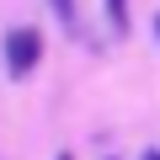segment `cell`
<instances>
[{
    "label": "cell",
    "instance_id": "6da1fadb",
    "mask_svg": "<svg viewBox=\"0 0 160 160\" xmlns=\"http://www.w3.org/2000/svg\"><path fill=\"white\" fill-rule=\"evenodd\" d=\"M38 59H43V32L38 27H11L6 32V69H11V80H27L38 69Z\"/></svg>",
    "mask_w": 160,
    "mask_h": 160
},
{
    "label": "cell",
    "instance_id": "7a4b0ae2",
    "mask_svg": "<svg viewBox=\"0 0 160 160\" xmlns=\"http://www.w3.org/2000/svg\"><path fill=\"white\" fill-rule=\"evenodd\" d=\"M107 22L118 27V38L128 32V0H107Z\"/></svg>",
    "mask_w": 160,
    "mask_h": 160
},
{
    "label": "cell",
    "instance_id": "3957f363",
    "mask_svg": "<svg viewBox=\"0 0 160 160\" xmlns=\"http://www.w3.org/2000/svg\"><path fill=\"white\" fill-rule=\"evenodd\" d=\"M48 6H53V16H59V22L75 32V0H48Z\"/></svg>",
    "mask_w": 160,
    "mask_h": 160
},
{
    "label": "cell",
    "instance_id": "277c9868",
    "mask_svg": "<svg viewBox=\"0 0 160 160\" xmlns=\"http://www.w3.org/2000/svg\"><path fill=\"white\" fill-rule=\"evenodd\" d=\"M144 160H160V149H144Z\"/></svg>",
    "mask_w": 160,
    "mask_h": 160
},
{
    "label": "cell",
    "instance_id": "5b68a950",
    "mask_svg": "<svg viewBox=\"0 0 160 160\" xmlns=\"http://www.w3.org/2000/svg\"><path fill=\"white\" fill-rule=\"evenodd\" d=\"M155 38H160V16H155Z\"/></svg>",
    "mask_w": 160,
    "mask_h": 160
},
{
    "label": "cell",
    "instance_id": "8992f818",
    "mask_svg": "<svg viewBox=\"0 0 160 160\" xmlns=\"http://www.w3.org/2000/svg\"><path fill=\"white\" fill-rule=\"evenodd\" d=\"M59 160H75V155H59Z\"/></svg>",
    "mask_w": 160,
    "mask_h": 160
}]
</instances>
